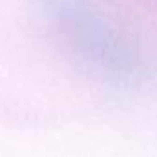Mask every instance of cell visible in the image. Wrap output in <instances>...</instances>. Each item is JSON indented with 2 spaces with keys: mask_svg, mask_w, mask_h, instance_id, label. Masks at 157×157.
Wrapping results in <instances>:
<instances>
[{
  "mask_svg": "<svg viewBox=\"0 0 157 157\" xmlns=\"http://www.w3.org/2000/svg\"><path fill=\"white\" fill-rule=\"evenodd\" d=\"M62 11L64 28L70 31L73 42L82 51H88L91 57L97 59L104 68H126L124 57H121L115 40L106 35L104 26L101 20H95L88 9H80L75 6H66Z\"/></svg>",
  "mask_w": 157,
  "mask_h": 157,
  "instance_id": "cell-1",
  "label": "cell"
}]
</instances>
